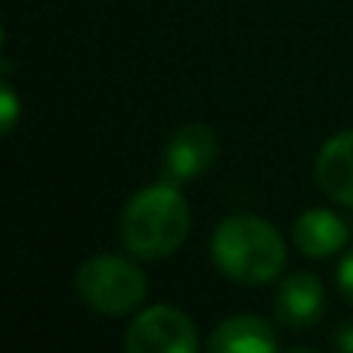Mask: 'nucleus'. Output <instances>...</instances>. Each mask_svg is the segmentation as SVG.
I'll return each mask as SVG.
<instances>
[{
  "label": "nucleus",
  "instance_id": "f257e3e1",
  "mask_svg": "<svg viewBox=\"0 0 353 353\" xmlns=\"http://www.w3.org/2000/svg\"><path fill=\"white\" fill-rule=\"evenodd\" d=\"M192 230V211L174 180H161L128 199L118 236L128 254L140 261H165L176 254Z\"/></svg>",
  "mask_w": 353,
  "mask_h": 353
},
{
  "label": "nucleus",
  "instance_id": "f03ea898",
  "mask_svg": "<svg viewBox=\"0 0 353 353\" xmlns=\"http://www.w3.org/2000/svg\"><path fill=\"white\" fill-rule=\"evenodd\" d=\"M211 261L239 285H267L285 270V239L254 214H232L214 230Z\"/></svg>",
  "mask_w": 353,
  "mask_h": 353
},
{
  "label": "nucleus",
  "instance_id": "7ed1b4c3",
  "mask_svg": "<svg viewBox=\"0 0 353 353\" xmlns=\"http://www.w3.org/2000/svg\"><path fill=\"white\" fill-rule=\"evenodd\" d=\"M81 301L99 316H128L146 301V273L130 257L93 254L78 267L74 276Z\"/></svg>",
  "mask_w": 353,
  "mask_h": 353
},
{
  "label": "nucleus",
  "instance_id": "20e7f679",
  "mask_svg": "<svg viewBox=\"0 0 353 353\" xmlns=\"http://www.w3.org/2000/svg\"><path fill=\"white\" fill-rule=\"evenodd\" d=\"M124 353H199V329L174 304L146 307L128 325Z\"/></svg>",
  "mask_w": 353,
  "mask_h": 353
},
{
  "label": "nucleus",
  "instance_id": "39448f33",
  "mask_svg": "<svg viewBox=\"0 0 353 353\" xmlns=\"http://www.w3.org/2000/svg\"><path fill=\"white\" fill-rule=\"evenodd\" d=\"M220 155V140L208 124H183L165 143V174L174 183L195 180L211 171Z\"/></svg>",
  "mask_w": 353,
  "mask_h": 353
},
{
  "label": "nucleus",
  "instance_id": "423d86ee",
  "mask_svg": "<svg viewBox=\"0 0 353 353\" xmlns=\"http://www.w3.org/2000/svg\"><path fill=\"white\" fill-rule=\"evenodd\" d=\"M276 319L288 329H310L325 313V288L313 273H294L276 288Z\"/></svg>",
  "mask_w": 353,
  "mask_h": 353
},
{
  "label": "nucleus",
  "instance_id": "0eeeda50",
  "mask_svg": "<svg viewBox=\"0 0 353 353\" xmlns=\"http://www.w3.org/2000/svg\"><path fill=\"white\" fill-rule=\"evenodd\" d=\"M313 174L329 199H335L344 208H353V128L325 140V146L316 155Z\"/></svg>",
  "mask_w": 353,
  "mask_h": 353
},
{
  "label": "nucleus",
  "instance_id": "6e6552de",
  "mask_svg": "<svg viewBox=\"0 0 353 353\" xmlns=\"http://www.w3.org/2000/svg\"><path fill=\"white\" fill-rule=\"evenodd\" d=\"M208 353H279V341L267 319L239 313L214 325Z\"/></svg>",
  "mask_w": 353,
  "mask_h": 353
},
{
  "label": "nucleus",
  "instance_id": "1a4fd4ad",
  "mask_svg": "<svg viewBox=\"0 0 353 353\" xmlns=\"http://www.w3.org/2000/svg\"><path fill=\"white\" fill-rule=\"evenodd\" d=\"M294 245L301 254L307 257H332L347 245L350 230L335 211L329 208H310L294 220V232H292Z\"/></svg>",
  "mask_w": 353,
  "mask_h": 353
},
{
  "label": "nucleus",
  "instance_id": "9d476101",
  "mask_svg": "<svg viewBox=\"0 0 353 353\" xmlns=\"http://www.w3.org/2000/svg\"><path fill=\"white\" fill-rule=\"evenodd\" d=\"M22 118V99L6 81H0V137H6Z\"/></svg>",
  "mask_w": 353,
  "mask_h": 353
},
{
  "label": "nucleus",
  "instance_id": "9b49d317",
  "mask_svg": "<svg viewBox=\"0 0 353 353\" xmlns=\"http://www.w3.org/2000/svg\"><path fill=\"white\" fill-rule=\"evenodd\" d=\"M335 279H338V288H341V294L353 304V251H347V254H344V261L338 263Z\"/></svg>",
  "mask_w": 353,
  "mask_h": 353
},
{
  "label": "nucleus",
  "instance_id": "f8f14e48",
  "mask_svg": "<svg viewBox=\"0 0 353 353\" xmlns=\"http://www.w3.org/2000/svg\"><path fill=\"white\" fill-rule=\"evenodd\" d=\"M335 350L338 353H353V319L335 329Z\"/></svg>",
  "mask_w": 353,
  "mask_h": 353
},
{
  "label": "nucleus",
  "instance_id": "ddd939ff",
  "mask_svg": "<svg viewBox=\"0 0 353 353\" xmlns=\"http://www.w3.org/2000/svg\"><path fill=\"white\" fill-rule=\"evenodd\" d=\"M285 353H319L316 347H304V344H298V347H288Z\"/></svg>",
  "mask_w": 353,
  "mask_h": 353
},
{
  "label": "nucleus",
  "instance_id": "4468645a",
  "mask_svg": "<svg viewBox=\"0 0 353 353\" xmlns=\"http://www.w3.org/2000/svg\"><path fill=\"white\" fill-rule=\"evenodd\" d=\"M0 47H3V28H0Z\"/></svg>",
  "mask_w": 353,
  "mask_h": 353
}]
</instances>
